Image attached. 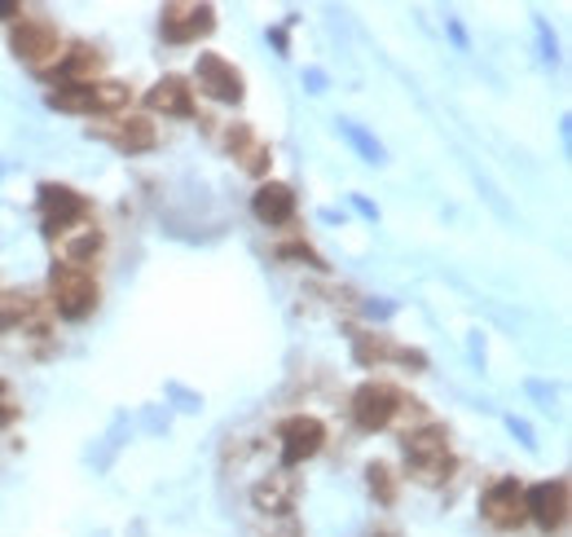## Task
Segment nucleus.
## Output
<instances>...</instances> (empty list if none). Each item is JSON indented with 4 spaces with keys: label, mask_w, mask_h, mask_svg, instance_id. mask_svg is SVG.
I'll list each match as a JSON object with an SVG mask.
<instances>
[{
    "label": "nucleus",
    "mask_w": 572,
    "mask_h": 537,
    "mask_svg": "<svg viewBox=\"0 0 572 537\" xmlns=\"http://www.w3.org/2000/svg\"><path fill=\"white\" fill-rule=\"evenodd\" d=\"M98 295H102V291H98V277L84 265L58 261V265L49 268V300H53V313H58V317H67V322L93 317Z\"/></svg>",
    "instance_id": "obj_1"
},
{
    "label": "nucleus",
    "mask_w": 572,
    "mask_h": 537,
    "mask_svg": "<svg viewBox=\"0 0 572 537\" xmlns=\"http://www.w3.org/2000/svg\"><path fill=\"white\" fill-rule=\"evenodd\" d=\"M132 102L128 84L119 80H89V84H53L44 93V107L67 115H93V111H123Z\"/></svg>",
    "instance_id": "obj_2"
},
{
    "label": "nucleus",
    "mask_w": 572,
    "mask_h": 537,
    "mask_svg": "<svg viewBox=\"0 0 572 537\" xmlns=\"http://www.w3.org/2000/svg\"><path fill=\"white\" fill-rule=\"evenodd\" d=\"M405 463L423 485H441L454 472V454H450V432L441 423H428L419 432H405Z\"/></svg>",
    "instance_id": "obj_3"
},
{
    "label": "nucleus",
    "mask_w": 572,
    "mask_h": 537,
    "mask_svg": "<svg viewBox=\"0 0 572 537\" xmlns=\"http://www.w3.org/2000/svg\"><path fill=\"white\" fill-rule=\"evenodd\" d=\"M93 216V207H89V199L80 194V190H71V185H58V181H44L40 185V230L58 243L62 234H71L76 225H84Z\"/></svg>",
    "instance_id": "obj_4"
},
{
    "label": "nucleus",
    "mask_w": 572,
    "mask_h": 537,
    "mask_svg": "<svg viewBox=\"0 0 572 537\" xmlns=\"http://www.w3.org/2000/svg\"><path fill=\"white\" fill-rule=\"evenodd\" d=\"M9 49H13L18 62L44 71V67L58 58V49H62L58 22H53V18H27V13H22V18L13 22V31H9Z\"/></svg>",
    "instance_id": "obj_5"
},
{
    "label": "nucleus",
    "mask_w": 572,
    "mask_h": 537,
    "mask_svg": "<svg viewBox=\"0 0 572 537\" xmlns=\"http://www.w3.org/2000/svg\"><path fill=\"white\" fill-rule=\"evenodd\" d=\"M159 31L168 44H194V40L217 31V9L212 4H163Z\"/></svg>",
    "instance_id": "obj_6"
},
{
    "label": "nucleus",
    "mask_w": 572,
    "mask_h": 537,
    "mask_svg": "<svg viewBox=\"0 0 572 537\" xmlns=\"http://www.w3.org/2000/svg\"><path fill=\"white\" fill-rule=\"evenodd\" d=\"M194 84L212 98V102H225V107H238L247 98V80L242 71L225 62L221 53H199V67H194Z\"/></svg>",
    "instance_id": "obj_7"
},
{
    "label": "nucleus",
    "mask_w": 572,
    "mask_h": 537,
    "mask_svg": "<svg viewBox=\"0 0 572 537\" xmlns=\"http://www.w3.org/2000/svg\"><path fill=\"white\" fill-rule=\"evenodd\" d=\"M480 516H484L493 529H520V525L529 520V511H524V485H520L515 476L493 480V485L484 489V498H480Z\"/></svg>",
    "instance_id": "obj_8"
},
{
    "label": "nucleus",
    "mask_w": 572,
    "mask_h": 537,
    "mask_svg": "<svg viewBox=\"0 0 572 537\" xmlns=\"http://www.w3.org/2000/svg\"><path fill=\"white\" fill-rule=\"evenodd\" d=\"M401 405L405 402H401V393L392 384H361L352 393V423L361 432H383L401 414Z\"/></svg>",
    "instance_id": "obj_9"
},
{
    "label": "nucleus",
    "mask_w": 572,
    "mask_h": 537,
    "mask_svg": "<svg viewBox=\"0 0 572 537\" xmlns=\"http://www.w3.org/2000/svg\"><path fill=\"white\" fill-rule=\"evenodd\" d=\"M278 440H282V467L291 472V467L309 463V458L322 449V440H327V427H322L313 414H291V418H282V427H278Z\"/></svg>",
    "instance_id": "obj_10"
},
{
    "label": "nucleus",
    "mask_w": 572,
    "mask_h": 537,
    "mask_svg": "<svg viewBox=\"0 0 572 537\" xmlns=\"http://www.w3.org/2000/svg\"><path fill=\"white\" fill-rule=\"evenodd\" d=\"M524 511L546 534L564 529V520H569V480H542V485L524 489Z\"/></svg>",
    "instance_id": "obj_11"
},
{
    "label": "nucleus",
    "mask_w": 572,
    "mask_h": 537,
    "mask_svg": "<svg viewBox=\"0 0 572 537\" xmlns=\"http://www.w3.org/2000/svg\"><path fill=\"white\" fill-rule=\"evenodd\" d=\"M89 136H102V141H111L119 154H141V150H154V124L145 120V115H123V120H114V124H102V129H89Z\"/></svg>",
    "instance_id": "obj_12"
},
{
    "label": "nucleus",
    "mask_w": 572,
    "mask_h": 537,
    "mask_svg": "<svg viewBox=\"0 0 572 537\" xmlns=\"http://www.w3.org/2000/svg\"><path fill=\"white\" fill-rule=\"evenodd\" d=\"M225 150L238 159V168H242V172H251V176H264V172H269V163H273L269 145L255 136V129H251V124H229V129H225Z\"/></svg>",
    "instance_id": "obj_13"
},
{
    "label": "nucleus",
    "mask_w": 572,
    "mask_h": 537,
    "mask_svg": "<svg viewBox=\"0 0 572 537\" xmlns=\"http://www.w3.org/2000/svg\"><path fill=\"white\" fill-rule=\"evenodd\" d=\"M251 212H255L260 225H291L295 221V190L282 185V181H264L251 194Z\"/></svg>",
    "instance_id": "obj_14"
},
{
    "label": "nucleus",
    "mask_w": 572,
    "mask_h": 537,
    "mask_svg": "<svg viewBox=\"0 0 572 537\" xmlns=\"http://www.w3.org/2000/svg\"><path fill=\"white\" fill-rule=\"evenodd\" d=\"M145 107L150 111H163V115H177V120H190L194 115V89L185 75H163L150 93H145Z\"/></svg>",
    "instance_id": "obj_15"
},
{
    "label": "nucleus",
    "mask_w": 572,
    "mask_h": 537,
    "mask_svg": "<svg viewBox=\"0 0 572 537\" xmlns=\"http://www.w3.org/2000/svg\"><path fill=\"white\" fill-rule=\"evenodd\" d=\"M44 71L58 75V84H89L98 71H102V53L93 44H76L71 53H58Z\"/></svg>",
    "instance_id": "obj_16"
},
{
    "label": "nucleus",
    "mask_w": 572,
    "mask_h": 537,
    "mask_svg": "<svg viewBox=\"0 0 572 537\" xmlns=\"http://www.w3.org/2000/svg\"><path fill=\"white\" fill-rule=\"evenodd\" d=\"M251 503H255V511H264V516H291V511H295V480H291L287 472L269 476L264 485H255Z\"/></svg>",
    "instance_id": "obj_17"
},
{
    "label": "nucleus",
    "mask_w": 572,
    "mask_h": 537,
    "mask_svg": "<svg viewBox=\"0 0 572 537\" xmlns=\"http://www.w3.org/2000/svg\"><path fill=\"white\" fill-rule=\"evenodd\" d=\"M335 129H340V136L357 150V154H361V159H365V163H383V159H388V154H383V145L374 141V133H365L361 124H352V120H335Z\"/></svg>",
    "instance_id": "obj_18"
},
{
    "label": "nucleus",
    "mask_w": 572,
    "mask_h": 537,
    "mask_svg": "<svg viewBox=\"0 0 572 537\" xmlns=\"http://www.w3.org/2000/svg\"><path fill=\"white\" fill-rule=\"evenodd\" d=\"M365 480H370V494H374L379 503H397V476H392L388 463H370V467H365Z\"/></svg>",
    "instance_id": "obj_19"
},
{
    "label": "nucleus",
    "mask_w": 572,
    "mask_h": 537,
    "mask_svg": "<svg viewBox=\"0 0 572 537\" xmlns=\"http://www.w3.org/2000/svg\"><path fill=\"white\" fill-rule=\"evenodd\" d=\"M278 256H282V261H300V265H309V268H327V261H322L313 247H304V243H287V247H278Z\"/></svg>",
    "instance_id": "obj_20"
},
{
    "label": "nucleus",
    "mask_w": 572,
    "mask_h": 537,
    "mask_svg": "<svg viewBox=\"0 0 572 537\" xmlns=\"http://www.w3.org/2000/svg\"><path fill=\"white\" fill-rule=\"evenodd\" d=\"M18 418V397H13V388L0 379V427H9Z\"/></svg>",
    "instance_id": "obj_21"
},
{
    "label": "nucleus",
    "mask_w": 572,
    "mask_h": 537,
    "mask_svg": "<svg viewBox=\"0 0 572 537\" xmlns=\"http://www.w3.org/2000/svg\"><path fill=\"white\" fill-rule=\"evenodd\" d=\"M506 423H511V432H515V436H520V440H524V445H529V449H533V445H538V440H533V427H529V423H524V418H515V414H511V418H506Z\"/></svg>",
    "instance_id": "obj_22"
},
{
    "label": "nucleus",
    "mask_w": 572,
    "mask_h": 537,
    "mask_svg": "<svg viewBox=\"0 0 572 537\" xmlns=\"http://www.w3.org/2000/svg\"><path fill=\"white\" fill-rule=\"evenodd\" d=\"M445 27H450V36H454V44H458V49H466V31L458 27V18H445Z\"/></svg>",
    "instance_id": "obj_23"
},
{
    "label": "nucleus",
    "mask_w": 572,
    "mask_h": 537,
    "mask_svg": "<svg viewBox=\"0 0 572 537\" xmlns=\"http://www.w3.org/2000/svg\"><path fill=\"white\" fill-rule=\"evenodd\" d=\"M269 40H273V44H278V49H282V58H287V53H291V44H287V31H282V27H273V31H269Z\"/></svg>",
    "instance_id": "obj_24"
},
{
    "label": "nucleus",
    "mask_w": 572,
    "mask_h": 537,
    "mask_svg": "<svg viewBox=\"0 0 572 537\" xmlns=\"http://www.w3.org/2000/svg\"><path fill=\"white\" fill-rule=\"evenodd\" d=\"M304 80H309V89H313V93H322V89H327V75H322V71H304Z\"/></svg>",
    "instance_id": "obj_25"
},
{
    "label": "nucleus",
    "mask_w": 572,
    "mask_h": 537,
    "mask_svg": "<svg viewBox=\"0 0 572 537\" xmlns=\"http://www.w3.org/2000/svg\"><path fill=\"white\" fill-rule=\"evenodd\" d=\"M352 207H357L361 216H370V221H379V207H374V203H365V199H352Z\"/></svg>",
    "instance_id": "obj_26"
},
{
    "label": "nucleus",
    "mask_w": 572,
    "mask_h": 537,
    "mask_svg": "<svg viewBox=\"0 0 572 537\" xmlns=\"http://www.w3.org/2000/svg\"><path fill=\"white\" fill-rule=\"evenodd\" d=\"M0 18H22V4L18 0H0Z\"/></svg>",
    "instance_id": "obj_27"
},
{
    "label": "nucleus",
    "mask_w": 572,
    "mask_h": 537,
    "mask_svg": "<svg viewBox=\"0 0 572 537\" xmlns=\"http://www.w3.org/2000/svg\"><path fill=\"white\" fill-rule=\"evenodd\" d=\"M374 537H397V534H374Z\"/></svg>",
    "instance_id": "obj_28"
}]
</instances>
